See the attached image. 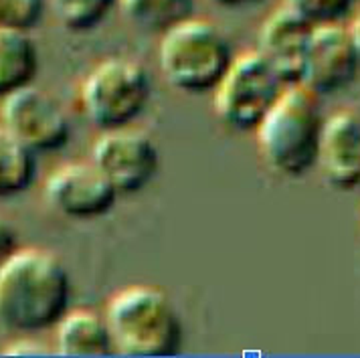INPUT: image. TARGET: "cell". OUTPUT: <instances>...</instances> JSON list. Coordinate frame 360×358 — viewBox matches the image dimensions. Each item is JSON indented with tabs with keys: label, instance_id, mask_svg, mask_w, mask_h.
Here are the masks:
<instances>
[{
	"label": "cell",
	"instance_id": "1",
	"mask_svg": "<svg viewBox=\"0 0 360 358\" xmlns=\"http://www.w3.org/2000/svg\"><path fill=\"white\" fill-rule=\"evenodd\" d=\"M71 300V274L53 251L20 247L0 271V328L13 334L55 330Z\"/></svg>",
	"mask_w": 360,
	"mask_h": 358
},
{
	"label": "cell",
	"instance_id": "2",
	"mask_svg": "<svg viewBox=\"0 0 360 358\" xmlns=\"http://www.w3.org/2000/svg\"><path fill=\"white\" fill-rule=\"evenodd\" d=\"M105 320L117 354L134 358L176 357L184 344V324L170 295L146 283L114 293Z\"/></svg>",
	"mask_w": 360,
	"mask_h": 358
},
{
	"label": "cell",
	"instance_id": "3",
	"mask_svg": "<svg viewBox=\"0 0 360 358\" xmlns=\"http://www.w3.org/2000/svg\"><path fill=\"white\" fill-rule=\"evenodd\" d=\"M324 124L320 98L302 85H290L253 132L263 164L281 179H304L318 168Z\"/></svg>",
	"mask_w": 360,
	"mask_h": 358
},
{
	"label": "cell",
	"instance_id": "4",
	"mask_svg": "<svg viewBox=\"0 0 360 358\" xmlns=\"http://www.w3.org/2000/svg\"><path fill=\"white\" fill-rule=\"evenodd\" d=\"M225 31L211 20L193 17L162 34L158 67L166 83L186 96L213 94L235 61Z\"/></svg>",
	"mask_w": 360,
	"mask_h": 358
},
{
	"label": "cell",
	"instance_id": "5",
	"mask_svg": "<svg viewBox=\"0 0 360 358\" xmlns=\"http://www.w3.org/2000/svg\"><path fill=\"white\" fill-rule=\"evenodd\" d=\"M154 82L136 59L110 57L94 67L82 83L83 115L98 130L130 128L152 103Z\"/></svg>",
	"mask_w": 360,
	"mask_h": 358
},
{
	"label": "cell",
	"instance_id": "6",
	"mask_svg": "<svg viewBox=\"0 0 360 358\" xmlns=\"http://www.w3.org/2000/svg\"><path fill=\"white\" fill-rule=\"evenodd\" d=\"M288 87V79L259 51L237 55L213 91L214 114L225 128L253 134Z\"/></svg>",
	"mask_w": 360,
	"mask_h": 358
},
{
	"label": "cell",
	"instance_id": "7",
	"mask_svg": "<svg viewBox=\"0 0 360 358\" xmlns=\"http://www.w3.org/2000/svg\"><path fill=\"white\" fill-rule=\"evenodd\" d=\"M0 124L34 154L57 152L71 140V120L63 106L34 83L2 99Z\"/></svg>",
	"mask_w": 360,
	"mask_h": 358
},
{
	"label": "cell",
	"instance_id": "8",
	"mask_svg": "<svg viewBox=\"0 0 360 358\" xmlns=\"http://www.w3.org/2000/svg\"><path fill=\"white\" fill-rule=\"evenodd\" d=\"M91 162L114 184L117 195H138L156 179L160 152L148 134L130 126L101 132L91 148Z\"/></svg>",
	"mask_w": 360,
	"mask_h": 358
},
{
	"label": "cell",
	"instance_id": "9",
	"mask_svg": "<svg viewBox=\"0 0 360 358\" xmlns=\"http://www.w3.org/2000/svg\"><path fill=\"white\" fill-rule=\"evenodd\" d=\"M359 75L360 55L350 29L344 25L316 27L297 85L322 98L344 91Z\"/></svg>",
	"mask_w": 360,
	"mask_h": 358
},
{
	"label": "cell",
	"instance_id": "10",
	"mask_svg": "<svg viewBox=\"0 0 360 358\" xmlns=\"http://www.w3.org/2000/svg\"><path fill=\"white\" fill-rule=\"evenodd\" d=\"M117 191L91 162L59 166L45 182V198L59 215L75 221L105 217L117 203Z\"/></svg>",
	"mask_w": 360,
	"mask_h": 358
},
{
	"label": "cell",
	"instance_id": "11",
	"mask_svg": "<svg viewBox=\"0 0 360 358\" xmlns=\"http://www.w3.org/2000/svg\"><path fill=\"white\" fill-rule=\"evenodd\" d=\"M318 168L332 188L350 193L360 188V117L352 112L326 117Z\"/></svg>",
	"mask_w": 360,
	"mask_h": 358
},
{
	"label": "cell",
	"instance_id": "12",
	"mask_svg": "<svg viewBox=\"0 0 360 358\" xmlns=\"http://www.w3.org/2000/svg\"><path fill=\"white\" fill-rule=\"evenodd\" d=\"M314 31L316 25L283 4L265 18L259 29L257 51L278 67L290 85H297Z\"/></svg>",
	"mask_w": 360,
	"mask_h": 358
},
{
	"label": "cell",
	"instance_id": "13",
	"mask_svg": "<svg viewBox=\"0 0 360 358\" xmlns=\"http://www.w3.org/2000/svg\"><path fill=\"white\" fill-rule=\"evenodd\" d=\"M55 350L61 357H110L114 340L105 316L94 309H69L55 326Z\"/></svg>",
	"mask_w": 360,
	"mask_h": 358
},
{
	"label": "cell",
	"instance_id": "14",
	"mask_svg": "<svg viewBox=\"0 0 360 358\" xmlns=\"http://www.w3.org/2000/svg\"><path fill=\"white\" fill-rule=\"evenodd\" d=\"M39 67L41 57L33 34L0 29V99L33 85Z\"/></svg>",
	"mask_w": 360,
	"mask_h": 358
},
{
	"label": "cell",
	"instance_id": "15",
	"mask_svg": "<svg viewBox=\"0 0 360 358\" xmlns=\"http://www.w3.org/2000/svg\"><path fill=\"white\" fill-rule=\"evenodd\" d=\"M39 172L37 154L0 124V198L22 195Z\"/></svg>",
	"mask_w": 360,
	"mask_h": 358
},
{
	"label": "cell",
	"instance_id": "16",
	"mask_svg": "<svg viewBox=\"0 0 360 358\" xmlns=\"http://www.w3.org/2000/svg\"><path fill=\"white\" fill-rule=\"evenodd\" d=\"M195 0H120V11L128 23L160 37L195 17Z\"/></svg>",
	"mask_w": 360,
	"mask_h": 358
},
{
	"label": "cell",
	"instance_id": "17",
	"mask_svg": "<svg viewBox=\"0 0 360 358\" xmlns=\"http://www.w3.org/2000/svg\"><path fill=\"white\" fill-rule=\"evenodd\" d=\"M51 8L67 31L89 33L120 11V0H51Z\"/></svg>",
	"mask_w": 360,
	"mask_h": 358
},
{
	"label": "cell",
	"instance_id": "18",
	"mask_svg": "<svg viewBox=\"0 0 360 358\" xmlns=\"http://www.w3.org/2000/svg\"><path fill=\"white\" fill-rule=\"evenodd\" d=\"M360 0H283L297 15L308 18L311 25H342L352 15Z\"/></svg>",
	"mask_w": 360,
	"mask_h": 358
},
{
	"label": "cell",
	"instance_id": "19",
	"mask_svg": "<svg viewBox=\"0 0 360 358\" xmlns=\"http://www.w3.org/2000/svg\"><path fill=\"white\" fill-rule=\"evenodd\" d=\"M47 0H0V29L31 33L41 25Z\"/></svg>",
	"mask_w": 360,
	"mask_h": 358
},
{
	"label": "cell",
	"instance_id": "20",
	"mask_svg": "<svg viewBox=\"0 0 360 358\" xmlns=\"http://www.w3.org/2000/svg\"><path fill=\"white\" fill-rule=\"evenodd\" d=\"M18 249L20 245H18L17 229L11 225V221L0 217V271Z\"/></svg>",
	"mask_w": 360,
	"mask_h": 358
},
{
	"label": "cell",
	"instance_id": "21",
	"mask_svg": "<svg viewBox=\"0 0 360 358\" xmlns=\"http://www.w3.org/2000/svg\"><path fill=\"white\" fill-rule=\"evenodd\" d=\"M47 352H49L47 346H43L41 342L29 340V338L13 342L8 348H4V354L6 357H43Z\"/></svg>",
	"mask_w": 360,
	"mask_h": 358
},
{
	"label": "cell",
	"instance_id": "22",
	"mask_svg": "<svg viewBox=\"0 0 360 358\" xmlns=\"http://www.w3.org/2000/svg\"><path fill=\"white\" fill-rule=\"evenodd\" d=\"M209 2L219 8H225V11H245V8L262 6L267 0H209Z\"/></svg>",
	"mask_w": 360,
	"mask_h": 358
},
{
	"label": "cell",
	"instance_id": "23",
	"mask_svg": "<svg viewBox=\"0 0 360 358\" xmlns=\"http://www.w3.org/2000/svg\"><path fill=\"white\" fill-rule=\"evenodd\" d=\"M348 29H350V34H352V39H354V45H356V49H359L360 55V13L356 15V18L352 20V25H350Z\"/></svg>",
	"mask_w": 360,
	"mask_h": 358
}]
</instances>
